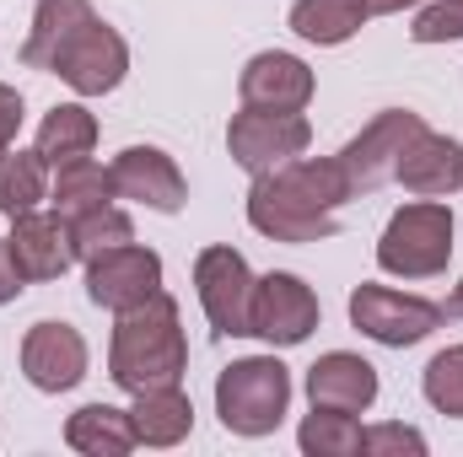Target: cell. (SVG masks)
Returning <instances> with one entry per match:
<instances>
[{"instance_id":"5b68a950","label":"cell","mask_w":463,"mask_h":457,"mask_svg":"<svg viewBox=\"0 0 463 457\" xmlns=\"http://www.w3.org/2000/svg\"><path fill=\"white\" fill-rule=\"evenodd\" d=\"M350 323L372 344L388 350H410V344L431 340L442 329V307L415 296V291H393V285H355L350 291Z\"/></svg>"},{"instance_id":"2e32d148","label":"cell","mask_w":463,"mask_h":457,"mask_svg":"<svg viewBox=\"0 0 463 457\" xmlns=\"http://www.w3.org/2000/svg\"><path fill=\"white\" fill-rule=\"evenodd\" d=\"M393 178H399L415 200H448V194H463V145L453 140V135L420 129V135L404 145Z\"/></svg>"},{"instance_id":"5bb4252c","label":"cell","mask_w":463,"mask_h":457,"mask_svg":"<svg viewBox=\"0 0 463 457\" xmlns=\"http://www.w3.org/2000/svg\"><path fill=\"white\" fill-rule=\"evenodd\" d=\"M313 92H318V81H313L307 60H297V54H286V49H264V54H253V60L242 65V76H237V98H242V108L302 114V108L313 103Z\"/></svg>"},{"instance_id":"cb8c5ba5","label":"cell","mask_w":463,"mask_h":457,"mask_svg":"<svg viewBox=\"0 0 463 457\" xmlns=\"http://www.w3.org/2000/svg\"><path fill=\"white\" fill-rule=\"evenodd\" d=\"M38 200H49V162L33 151H5L0 156V216H27L38 210Z\"/></svg>"},{"instance_id":"ffe728a7","label":"cell","mask_w":463,"mask_h":457,"mask_svg":"<svg viewBox=\"0 0 463 457\" xmlns=\"http://www.w3.org/2000/svg\"><path fill=\"white\" fill-rule=\"evenodd\" d=\"M92 16H98L92 0H38V11H33V33H27V43H22V65L49 70L54 54H60V49H65Z\"/></svg>"},{"instance_id":"1f68e13d","label":"cell","mask_w":463,"mask_h":457,"mask_svg":"<svg viewBox=\"0 0 463 457\" xmlns=\"http://www.w3.org/2000/svg\"><path fill=\"white\" fill-rule=\"evenodd\" d=\"M410 5H426V0H366L372 16H399V11H410Z\"/></svg>"},{"instance_id":"4fadbf2b","label":"cell","mask_w":463,"mask_h":457,"mask_svg":"<svg viewBox=\"0 0 463 457\" xmlns=\"http://www.w3.org/2000/svg\"><path fill=\"white\" fill-rule=\"evenodd\" d=\"M87 340L76 323H33L22 334V377L38 387V393H71L81 377H87Z\"/></svg>"},{"instance_id":"603a6c76","label":"cell","mask_w":463,"mask_h":457,"mask_svg":"<svg viewBox=\"0 0 463 457\" xmlns=\"http://www.w3.org/2000/svg\"><path fill=\"white\" fill-rule=\"evenodd\" d=\"M49 200H54V210H60L65 221H71V216H81V210L114 205V200H118L114 173H109L103 162L81 156V162H71V167H60V173H54V189H49Z\"/></svg>"},{"instance_id":"f546056e","label":"cell","mask_w":463,"mask_h":457,"mask_svg":"<svg viewBox=\"0 0 463 457\" xmlns=\"http://www.w3.org/2000/svg\"><path fill=\"white\" fill-rule=\"evenodd\" d=\"M22 118H27V103H22V92L0 81V156L16 145V135H22Z\"/></svg>"},{"instance_id":"30bf717a","label":"cell","mask_w":463,"mask_h":457,"mask_svg":"<svg viewBox=\"0 0 463 457\" xmlns=\"http://www.w3.org/2000/svg\"><path fill=\"white\" fill-rule=\"evenodd\" d=\"M162 291V258L156 247H140V242H124L109 247L98 258H87V302L103 307V312H129L140 302H151Z\"/></svg>"},{"instance_id":"52a82bcc","label":"cell","mask_w":463,"mask_h":457,"mask_svg":"<svg viewBox=\"0 0 463 457\" xmlns=\"http://www.w3.org/2000/svg\"><path fill=\"white\" fill-rule=\"evenodd\" d=\"M324 307L313 296V285L302 275H286V269H269L264 280H253V312H248V329L253 340L275 344V350H291V344L313 340Z\"/></svg>"},{"instance_id":"d6986e66","label":"cell","mask_w":463,"mask_h":457,"mask_svg":"<svg viewBox=\"0 0 463 457\" xmlns=\"http://www.w3.org/2000/svg\"><path fill=\"white\" fill-rule=\"evenodd\" d=\"M65 447L81 457H124L135 452V420L129 409H114V404H81L71 420H65Z\"/></svg>"},{"instance_id":"7402d4cb","label":"cell","mask_w":463,"mask_h":457,"mask_svg":"<svg viewBox=\"0 0 463 457\" xmlns=\"http://www.w3.org/2000/svg\"><path fill=\"white\" fill-rule=\"evenodd\" d=\"M38 156L60 173V167H71V162H81V156H92V145H98V118L87 114L81 103H54L43 124H38Z\"/></svg>"},{"instance_id":"44dd1931","label":"cell","mask_w":463,"mask_h":457,"mask_svg":"<svg viewBox=\"0 0 463 457\" xmlns=\"http://www.w3.org/2000/svg\"><path fill=\"white\" fill-rule=\"evenodd\" d=\"M366 0H297L291 5V33L302 38V43H318V49H340L350 43L361 27H366Z\"/></svg>"},{"instance_id":"ba28073f","label":"cell","mask_w":463,"mask_h":457,"mask_svg":"<svg viewBox=\"0 0 463 457\" xmlns=\"http://www.w3.org/2000/svg\"><path fill=\"white\" fill-rule=\"evenodd\" d=\"M194 291H200V307H205V318H211L216 334H227V340L253 334L248 329V312H253V269H248V258L237 247L216 242V247H205L194 258Z\"/></svg>"},{"instance_id":"484cf974","label":"cell","mask_w":463,"mask_h":457,"mask_svg":"<svg viewBox=\"0 0 463 457\" xmlns=\"http://www.w3.org/2000/svg\"><path fill=\"white\" fill-rule=\"evenodd\" d=\"M71 242H76V258L87 264V258H98V253H109V247L135 242V227H129V216H124L118 205H98V210L71 216Z\"/></svg>"},{"instance_id":"6da1fadb","label":"cell","mask_w":463,"mask_h":457,"mask_svg":"<svg viewBox=\"0 0 463 457\" xmlns=\"http://www.w3.org/2000/svg\"><path fill=\"white\" fill-rule=\"evenodd\" d=\"M355 200L340 156H297L275 173H259L248 189V227L269 242H329L340 231V205Z\"/></svg>"},{"instance_id":"9a60e30c","label":"cell","mask_w":463,"mask_h":457,"mask_svg":"<svg viewBox=\"0 0 463 457\" xmlns=\"http://www.w3.org/2000/svg\"><path fill=\"white\" fill-rule=\"evenodd\" d=\"M307 398H313V409L366 415L377 404V366L355 350H329L307 366Z\"/></svg>"},{"instance_id":"9c48e42d","label":"cell","mask_w":463,"mask_h":457,"mask_svg":"<svg viewBox=\"0 0 463 457\" xmlns=\"http://www.w3.org/2000/svg\"><path fill=\"white\" fill-rule=\"evenodd\" d=\"M49 76H60L76 98H109L118 81L129 76V43L118 38L103 16H92L49 65Z\"/></svg>"},{"instance_id":"d4e9b609","label":"cell","mask_w":463,"mask_h":457,"mask_svg":"<svg viewBox=\"0 0 463 457\" xmlns=\"http://www.w3.org/2000/svg\"><path fill=\"white\" fill-rule=\"evenodd\" d=\"M297 447L307 457H355L361 452V420L340 409H313L297 431Z\"/></svg>"},{"instance_id":"83f0119b","label":"cell","mask_w":463,"mask_h":457,"mask_svg":"<svg viewBox=\"0 0 463 457\" xmlns=\"http://www.w3.org/2000/svg\"><path fill=\"white\" fill-rule=\"evenodd\" d=\"M415 43H463V0H431L410 22Z\"/></svg>"},{"instance_id":"8992f818","label":"cell","mask_w":463,"mask_h":457,"mask_svg":"<svg viewBox=\"0 0 463 457\" xmlns=\"http://www.w3.org/2000/svg\"><path fill=\"white\" fill-rule=\"evenodd\" d=\"M307 145H313V124L302 114H269V108H242V114H232L227 124V151L232 162L242 167V173H275V167H286V162H297V156H307Z\"/></svg>"},{"instance_id":"7a4b0ae2","label":"cell","mask_w":463,"mask_h":457,"mask_svg":"<svg viewBox=\"0 0 463 457\" xmlns=\"http://www.w3.org/2000/svg\"><path fill=\"white\" fill-rule=\"evenodd\" d=\"M184 371H189V340H184L178 302L167 291H156L151 302L118 312L114 344H109V377L129 398L146 393V387L184 382Z\"/></svg>"},{"instance_id":"e0dca14e","label":"cell","mask_w":463,"mask_h":457,"mask_svg":"<svg viewBox=\"0 0 463 457\" xmlns=\"http://www.w3.org/2000/svg\"><path fill=\"white\" fill-rule=\"evenodd\" d=\"M11 258L27 280H60L76 264V242H71V221L60 210H27L11 221Z\"/></svg>"},{"instance_id":"3957f363","label":"cell","mask_w":463,"mask_h":457,"mask_svg":"<svg viewBox=\"0 0 463 457\" xmlns=\"http://www.w3.org/2000/svg\"><path fill=\"white\" fill-rule=\"evenodd\" d=\"M291 409V371L275 355H242L216 377V415L232 436H269Z\"/></svg>"},{"instance_id":"4316f807","label":"cell","mask_w":463,"mask_h":457,"mask_svg":"<svg viewBox=\"0 0 463 457\" xmlns=\"http://www.w3.org/2000/svg\"><path fill=\"white\" fill-rule=\"evenodd\" d=\"M420 393H426V404H431L437 415L463 420V344H448V350H437V355L426 360Z\"/></svg>"},{"instance_id":"277c9868","label":"cell","mask_w":463,"mask_h":457,"mask_svg":"<svg viewBox=\"0 0 463 457\" xmlns=\"http://www.w3.org/2000/svg\"><path fill=\"white\" fill-rule=\"evenodd\" d=\"M453 264V210L442 200H415L388 216L377 237V269L399 280H431Z\"/></svg>"},{"instance_id":"d6a6232c","label":"cell","mask_w":463,"mask_h":457,"mask_svg":"<svg viewBox=\"0 0 463 457\" xmlns=\"http://www.w3.org/2000/svg\"><path fill=\"white\" fill-rule=\"evenodd\" d=\"M442 318H463V280L453 285V296L442 302Z\"/></svg>"},{"instance_id":"4dcf8cb0","label":"cell","mask_w":463,"mask_h":457,"mask_svg":"<svg viewBox=\"0 0 463 457\" xmlns=\"http://www.w3.org/2000/svg\"><path fill=\"white\" fill-rule=\"evenodd\" d=\"M22 291H27V275L16 269V258H11V242L0 237V307H5V302H16Z\"/></svg>"},{"instance_id":"ac0fdd59","label":"cell","mask_w":463,"mask_h":457,"mask_svg":"<svg viewBox=\"0 0 463 457\" xmlns=\"http://www.w3.org/2000/svg\"><path fill=\"white\" fill-rule=\"evenodd\" d=\"M129 420H135V442L140 447H178L194 431V404H189V393L178 382H167V387L135 393Z\"/></svg>"},{"instance_id":"f1b7e54d","label":"cell","mask_w":463,"mask_h":457,"mask_svg":"<svg viewBox=\"0 0 463 457\" xmlns=\"http://www.w3.org/2000/svg\"><path fill=\"white\" fill-rule=\"evenodd\" d=\"M361 452L366 457H420L426 452V436L415 431V425H372V431H361Z\"/></svg>"},{"instance_id":"7c38bea8","label":"cell","mask_w":463,"mask_h":457,"mask_svg":"<svg viewBox=\"0 0 463 457\" xmlns=\"http://www.w3.org/2000/svg\"><path fill=\"white\" fill-rule=\"evenodd\" d=\"M109 173H114L118 200H135V205H146L156 216H178L184 200H189V183H184L178 162L162 145H124L109 162Z\"/></svg>"},{"instance_id":"8fae6325","label":"cell","mask_w":463,"mask_h":457,"mask_svg":"<svg viewBox=\"0 0 463 457\" xmlns=\"http://www.w3.org/2000/svg\"><path fill=\"white\" fill-rule=\"evenodd\" d=\"M420 129H426V118H420V114H410V108H383V114L372 118V124L350 140L345 151H340V167H345L350 189H355V194L383 189V183L393 178V167H399L404 145H410Z\"/></svg>"}]
</instances>
